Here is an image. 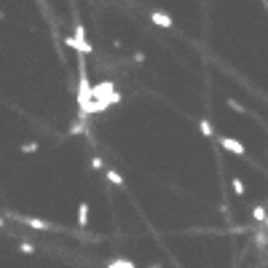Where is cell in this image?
Instances as JSON below:
<instances>
[{"label":"cell","instance_id":"13","mask_svg":"<svg viewBox=\"0 0 268 268\" xmlns=\"http://www.w3.org/2000/svg\"><path fill=\"white\" fill-rule=\"evenodd\" d=\"M89 164H91V169H94V172H99V169H105V158H102V156H91Z\"/></svg>","mask_w":268,"mask_h":268},{"label":"cell","instance_id":"22","mask_svg":"<svg viewBox=\"0 0 268 268\" xmlns=\"http://www.w3.org/2000/svg\"><path fill=\"white\" fill-rule=\"evenodd\" d=\"M0 19H3V11H0Z\"/></svg>","mask_w":268,"mask_h":268},{"label":"cell","instance_id":"17","mask_svg":"<svg viewBox=\"0 0 268 268\" xmlns=\"http://www.w3.org/2000/svg\"><path fill=\"white\" fill-rule=\"evenodd\" d=\"M255 242H257V247H265V244H268V231H265V233H257Z\"/></svg>","mask_w":268,"mask_h":268},{"label":"cell","instance_id":"5","mask_svg":"<svg viewBox=\"0 0 268 268\" xmlns=\"http://www.w3.org/2000/svg\"><path fill=\"white\" fill-rule=\"evenodd\" d=\"M22 223H27V228H32V231H49L51 223H46L41 217H22Z\"/></svg>","mask_w":268,"mask_h":268},{"label":"cell","instance_id":"16","mask_svg":"<svg viewBox=\"0 0 268 268\" xmlns=\"http://www.w3.org/2000/svg\"><path fill=\"white\" fill-rule=\"evenodd\" d=\"M22 153H38V142H24Z\"/></svg>","mask_w":268,"mask_h":268},{"label":"cell","instance_id":"14","mask_svg":"<svg viewBox=\"0 0 268 268\" xmlns=\"http://www.w3.org/2000/svg\"><path fill=\"white\" fill-rule=\"evenodd\" d=\"M19 252H22V255H35V247L30 242H22V244H19Z\"/></svg>","mask_w":268,"mask_h":268},{"label":"cell","instance_id":"15","mask_svg":"<svg viewBox=\"0 0 268 268\" xmlns=\"http://www.w3.org/2000/svg\"><path fill=\"white\" fill-rule=\"evenodd\" d=\"M228 108L236 110V113H247V108H244V105H239L236 99H228Z\"/></svg>","mask_w":268,"mask_h":268},{"label":"cell","instance_id":"3","mask_svg":"<svg viewBox=\"0 0 268 268\" xmlns=\"http://www.w3.org/2000/svg\"><path fill=\"white\" fill-rule=\"evenodd\" d=\"M220 148L228 150V153H233V156H244V153H247V148L239 140H233V137H220Z\"/></svg>","mask_w":268,"mask_h":268},{"label":"cell","instance_id":"2","mask_svg":"<svg viewBox=\"0 0 268 268\" xmlns=\"http://www.w3.org/2000/svg\"><path fill=\"white\" fill-rule=\"evenodd\" d=\"M64 43L70 46V49H73L75 54H81V56H86V54H91V51H94V46H91L89 41H86V27H83L81 22L75 24V35H70Z\"/></svg>","mask_w":268,"mask_h":268},{"label":"cell","instance_id":"11","mask_svg":"<svg viewBox=\"0 0 268 268\" xmlns=\"http://www.w3.org/2000/svg\"><path fill=\"white\" fill-rule=\"evenodd\" d=\"M105 268H137L131 260H126V257H116V260H110Z\"/></svg>","mask_w":268,"mask_h":268},{"label":"cell","instance_id":"20","mask_svg":"<svg viewBox=\"0 0 268 268\" xmlns=\"http://www.w3.org/2000/svg\"><path fill=\"white\" fill-rule=\"evenodd\" d=\"M0 228H3V217H0Z\"/></svg>","mask_w":268,"mask_h":268},{"label":"cell","instance_id":"1","mask_svg":"<svg viewBox=\"0 0 268 268\" xmlns=\"http://www.w3.org/2000/svg\"><path fill=\"white\" fill-rule=\"evenodd\" d=\"M75 99H78V110L83 113L94 99V86L89 81V70H86V56L78 54V91H75Z\"/></svg>","mask_w":268,"mask_h":268},{"label":"cell","instance_id":"4","mask_svg":"<svg viewBox=\"0 0 268 268\" xmlns=\"http://www.w3.org/2000/svg\"><path fill=\"white\" fill-rule=\"evenodd\" d=\"M150 22L164 27V30H172V27H175V19H172L166 11H150Z\"/></svg>","mask_w":268,"mask_h":268},{"label":"cell","instance_id":"19","mask_svg":"<svg viewBox=\"0 0 268 268\" xmlns=\"http://www.w3.org/2000/svg\"><path fill=\"white\" fill-rule=\"evenodd\" d=\"M263 228H265V231H268V220H265V223H263Z\"/></svg>","mask_w":268,"mask_h":268},{"label":"cell","instance_id":"8","mask_svg":"<svg viewBox=\"0 0 268 268\" xmlns=\"http://www.w3.org/2000/svg\"><path fill=\"white\" fill-rule=\"evenodd\" d=\"M105 177H108V183H110V185L123 188V175H121V172H116V169H108V172H105Z\"/></svg>","mask_w":268,"mask_h":268},{"label":"cell","instance_id":"21","mask_svg":"<svg viewBox=\"0 0 268 268\" xmlns=\"http://www.w3.org/2000/svg\"><path fill=\"white\" fill-rule=\"evenodd\" d=\"M150 268H161V265H150Z\"/></svg>","mask_w":268,"mask_h":268},{"label":"cell","instance_id":"12","mask_svg":"<svg viewBox=\"0 0 268 268\" xmlns=\"http://www.w3.org/2000/svg\"><path fill=\"white\" fill-rule=\"evenodd\" d=\"M231 185H233V193H236V196H244V193H247V185H244V180L233 177V180H231Z\"/></svg>","mask_w":268,"mask_h":268},{"label":"cell","instance_id":"9","mask_svg":"<svg viewBox=\"0 0 268 268\" xmlns=\"http://www.w3.org/2000/svg\"><path fill=\"white\" fill-rule=\"evenodd\" d=\"M78 225L81 228L89 225V204H86V201H81V204H78Z\"/></svg>","mask_w":268,"mask_h":268},{"label":"cell","instance_id":"18","mask_svg":"<svg viewBox=\"0 0 268 268\" xmlns=\"http://www.w3.org/2000/svg\"><path fill=\"white\" fill-rule=\"evenodd\" d=\"M131 59L142 64V62H145V54H142V51H134V54H131Z\"/></svg>","mask_w":268,"mask_h":268},{"label":"cell","instance_id":"7","mask_svg":"<svg viewBox=\"0 0 268 268\" xmlns=\"http://www.w3.org/2000/svg\"><path fill=\"white\" fill-rule=\"evenodd\" d=\"M252 220H255V223H260V225H263L265 220H268V209H265L263 204H255V207H252Z\"/></svg>","mask_w":268,"mask_h":268},{"label":"cell","instance_id":"10","mask_svg":"<svg viewBox=\"0 0 268 268\" xmlns=\"http://www.w3.org/2000/svg\"><path fill=\"white\" fill-rule=\"evenodd\" d=\"M86 121H89L86 116H78V121H73V126H70V134H73V137H78V134L86 131Z\"/></svg>","mask_w":268,"mask_h":268},{"label":"cell","instance_id":"6","mask_svg":"<svg viewBox=\"0 0 268 268\" xmlns=\"http://www.w3.org/2000/svg\"><path fill=\"white\" fill-rule=\"evenodd\" d=\"M198 131L204 134L207 140H212V137H215V126H212V121H209V118H201V121H198Z\"/></svg>","mask_w":268,"mask_h":268}]
</instances>
